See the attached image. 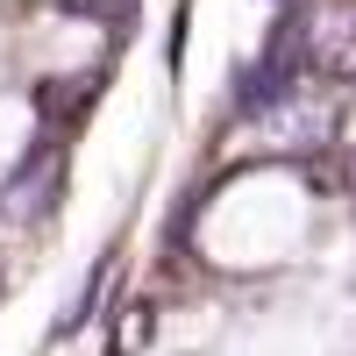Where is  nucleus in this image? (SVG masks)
Listing matches in <instances>:
<instances>
[{
	"mask_svg": "<svg viewBox=\"0 0 356 356\" xmlns=\"http://www.w3.org/2000/svg\"><path fill=\"white\" fill-rule=\"evenodd\" d=\"M300 57L328 79H356V0H314L300 15Z\"/></svg>",
	"mask_w": 356,
	"mask_h": 356,
	"instance_id": "1",
	"label": "nucleus"
},
{
	"mask_svg": "<svg viewBox=\"0 0 356 356\" xmlns=\"http://www.w3.org/2000/svg\"><path fill=\"white\" fill-rule=\"evenodd\" d=\"M50 193H57V157H50V150H36V157L15 171V186L0 193V207H8V214L22 221V214H43V207H50Z\"/></svg>",
	"mask_w": 356,
	"mask_h": 356,
	"instance_id": "2",
	"label": "nucleus"
},
{
	"mask_svg": "<svg viewBox=\"0 0 356 356\" xmlns=\"http://www.w3.org/2000/svg\"><path fill=\"white\" fill-rule=\"evenodd\" d=\"M143 342H150V307H122V321H114V349L136 356Z\"/></svg>",
	"mask_w": 356,
	"mask_h": 356,
	"instance_id": "3",
	"label": "nucleus"
}]
</instances>
